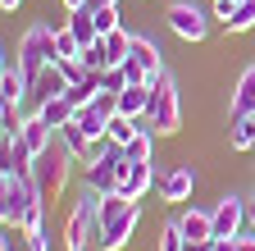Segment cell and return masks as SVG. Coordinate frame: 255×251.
I'll use <instances>...</instances> for the list:
<instances>
[{
    "instance_id": "6da1fadb",
    "label": "cell",
    "mask_w": 255,
    "mask_h": 251,
    "mask_svg": "<svg viewBox=\"0 0 255 251\" xmlns=\"http://www.w3.org/2000/svg\"><path fill=\"white\" fill-rule=\"evenodd\" d=\"M128 174H132L128 151L110 142L101 155H91V165H87V187H91L96 197H110V192H119V187L128 183Z\"/></svg>"
},
{
    "instance_id": "7a4b0ae2",
    "label": "cell",
    "mask_w": 255,
    "mask_h": 251,
    "mask_svg": "<svg viewBox=\"0 0 255 251\" xmlns=\"http://www.w3.org/2000/svg\"><path fill=\"white\" fill-rule=\"evenodd\" d=\"M69 160H73V155H69V146H50L46 155H37V165H32V187H37V197L50 206L59 192H64V183H69Z\"/></svg>"
},
{
    "instance_id": "3957f363",
    "label": "cell",
    "mask_w": 255,
    "mask_h": 251,
    "mask_svg": "<svg viewBox=\"0 0 255 251\" xmlns=\"http://www.w3.org/2000/svg\"><path fill=\"white\" fill-rule=\"evenodd\" d=\"M46 64H59V50H55V32L37 23V27H27L23 41H18V69L27 73V87L37 82V73Z\"/></svg>"
},
{
    "instance_id": "277c9868",
    "label": "cell",
    "mask_w": 255,
    "mask_h": 251,
    "mask_svg": "<svg viewBox=\"0 0 255 251\" xmlns=\"http://www.w3.org/2000/svg\"><path fill=\"white\" fill-rule=\"evenodd\" d=\"M150 87H155V91H150V110H146V119H150V128H155L159 137H169V133H178V123H182L178 82H173L169 73H159Z\"/></svg>"
},
{
    "instance_id": "5b68a950",
    "label": "cell",
    "mask_w": 255,
    "mask_h": 251,
    "mask_svg": "<svg viewBox=\"0 0 255 251\" xmlns=\"http://www.w3.org/2000/svg\"><path fill=\"white\" fill-rule=\"evenodd\" d=\"M91 238H101V197H96V192H87L73 206L69 229H64V247H69V251H87Z\"/></svg>"
},
{
    "instance_id": "8992f818",
    "label": "cell",
    "mask_w": 255,
    "mask_h": 251,
    "mask_svg": "<svg viewBox=\"0 0 255 251\" xmlns=\"http://www.w3.org/2000/svg\"><path fill=\"white\" fill-rule=\"evenodd\" d=\"M37 201V187H32V174H0V219L9 224H23L27 206Z\"/></svg>"
},
{
    "instance_id": "52a82bcc",
    "label": "cell",
    "mask_w": 255,
    "mask_h": 251,
    "mask_svg": "<svg viewBox=\"0 0 255 251\" xmlns=\"http://www.w3.org/2000/svg\"><path fill=\"white\" fill-rule=\"evenodd\" d=\"M169 27H173L182 41H201V37L210 32V18L191 5V0H178V5L169 9Z\"/></svg>"
},
{
    "instance_id": "ba28073f",
    "label": "cell",
    "mask_w": 255,
    "mask_h": 251,
    "mask_svg": "<svg viewBox=\"0 0 255 251\" xmlns=\"http://www.w3.org/2000/svg\"><path fill=\"white\" fill-rule=\"evenodd\" d=\"M64 91H69V73H64V64H46L37 73V82H32L27 101H32V110H37L41 101H55V96H64Z\"/></svg>"
},
{
    "instance_id": "9c48e42d",
    "label": "cell",
    "mask_w": 255,
    "mask_h": 251,
    "mask_svg": "<svg viewBox=\"0 0 255 251\" xmlns=\"http://www.w3.org/2000/svg\"><path fill=\"white\" fill-rule=\"evenodd\" d=\"M242 229H246V201L223 197L214 206V238H242Z\"/></svg>"
},
{
    "instance_id": "30bf717a",
    "label": "cell",
    "mask_w": 255,
    "mask_h": 251,
    "mask_svg": "<svg viewBox=\"0 0 255 251\" xmlns=\"http://www.w3.org/2000/svg\"><path fill=\"white\" fill-rule=\"evenodd\" d=\"M137 219H141V210H137V201H128V210L114 219V224H105L101 229V251H119V247H128V238H132V229H137Z\"/></svg>"
},
{
    "instance_id": "8fae6325",
    "label": "cell",
    "mask_w": 255,
    "mask_h": 251,
    "mask_svg": "<svg viewBox=\"0 0 255 251\" xmlns=\"http://www.w3.org/2000/svg\"><path fill=\"white\" fill-rule=\"evenodd\" d=\"M191 187H196V174H191L187 165H178V169H169L164 178H159V197L164 201H187Z\"/></svg>"
},
{
    "instance_id": "7c38bea8",
    "label": "cell",
    "mask_w": 255,
    "mask_h": 251,
    "mask_svg": "<svg viewBox=\"0 0 255 251\" xmlns=\"http://www.w3.org/2000/svg\"><path fill=\"white\" fill-rule=\"evenodd\" d=\"M32 165H37L32 146L23 137H5V165H0V174H32Z\"/></svg>"
},
{
    "instance_id": "4fadbf2b",
    "label": "cell",
    "mask_w": 255,
    "mask_h": 251,
    "mask_svg": "<svg viewBox=\"0 0 255 251\" xmlns=\"http://www.w3.org/2000/svg\"><path fill=\"white\" fill-rule=\"evenodd\" d=\"M150 82H128V91L119 96V114H128V119H146V110H150Z\"/></svg>"
},
{
    "instance_id": "5bb4252c",
    "label": "cell",
    "mask_w": 255,
    "mask_h": 251,
    "mask_svg": "<svg viewBox=\"0 0 255 251\" xmlns=\"http://www.w3.org/2000/svg\"><path fill=\"white\" fill-rule=\"evenodd\" d=\"M32 114H41L46 128H55V133H59V128H69V123H73V114H78V110L69 105V96H55V101H41Z\"/></svg>"
},
{
    "instance_id": "9a60e30c",
    "label": "cell",
    "mask_w": 255,
    "mask_h": 251,
    "mask_svg": "<svg viewBox=\"0 0 255 251\" xmlns=\"http://www.w3.org/2000/svg\"><path fill=\"white\" fill-rule=\"evenodd\" d=\"M69 32L82 41V50L101 41V27H96V14H91L87 5H82V9H69Z\"/></svg>"
},
{
    "instance_id": "2e32d148",
    "label": "cell",
    "mask_w": 255,
    "mask_h": 251,
    "mask_svg": "<svg viewBox=\"0 0 255 251\" xmlns=\"http://www.w3.org/2000/svg\"><path fill=\"white\" fill-rule=\"evenodd\" d=\"M128 59H137V64L150 73V82H155L159 73H164V59H159V46H155L150 37H132V55H128Z\"/></svg>"
},
{
    "instance_id": "e0dca14e",
    "label": "cell",
    "mask_w": 255,
    "mask_h": 251,
    "mask_svg": "<svg viewBox=\"0 0 255 251\" xmlns=\"http://www.w3.org/2000/svg\"><path fill=\"white\" fill-rule=\"evenodd\" d=\"M178 224H182L187 242H214V215H205V210H187Z\"/></svg>"
},
{
    "instance_id": "ac0fdd59",
    "label": "cell",
    "mask_w": 255,
    "mask_h": 251,
    "mask_svg": "<svg viewBox=\"0 0 255 251\" xmlns=\"http://www.w3.org/2000/svg\"><path fill=\"white\" fill-rule=\"evenodd\" d=\"M50 133H55V128H46L41 114H27V123H23V133H18V137L32 146V155H46V151L55 146V142H50Z\"/></svg>"
},
{
    "instance_id": "d6986e66",
    "label": "cell",
    "mask_w": 255,
    "mask_h": 251,
    "mask_svg": "<svg viewBox=\"0 0 255 251\" xmlns=\"http://www.w3.org/2000/svg\"><path fill=\"white\" fill-rule=\"evenodd\" d=\"M150 187H155V169H150V165H132V174H128V183L119 187V192H123L128 201H141Z\"/></svg>"
},
{
    "instance_id": "ffe728a7",
    "label": "cell",
    "mask_w": 255,
    "mask_h": 251,
    "mask_svg": "<svg viewBox=\"0 0 255 251\" xmlns=\"http://www.w3.org/2000/svg\"><path fill=\"white\" fill-rule=\"evenodd\" d=\"M255 110V64L242 73V82H237V91H233V119H242V114H251Z\"/></svg>"
},
{
    "instance_id": "44dd1931",
    "label": "cell",
    "mask_w": 255,
    "mask_h": 251,
    "mask_svg": "<svg viewBox=\"0 0 255 251\" xmlns=\"http://www.w3.org/2000/svg\"><path fill=\"white\" fill-rule=\"evenodd\" d=\"M233 151H255V114H242L233 119Z\"/></svg>"
},
{
    "instance_id": "7402d4cb",
    "label": "cell",
    "mask_w": 255,
    "mask_h": 251,
    "mask_svg": "<svg viewBox=\"0 0 255 251\" xmlns=\"http://www.w3.org/2000/svg\"><path fill=\"white\" fill-rule=\"evenodd\" d=\"M55 50H59V64H69V59H82V41L69 32V27H59V32H55Z\"/></svg>"
},
{
    "instance_id": "603a6c76",
    "label": "cell",
    "mask_w": 255,
    "mask_h": 251,
    "mask_svg": "<svg viewBox=\"0 0 255 251\" xmlns=\"http://www.w3.org/2000/svg\"><path fill=\"white\" fill-rule=\"evenodd\" d=\"M132 137H137V119L114 114V119H110V142H114V146H128Z\"/></svg>"
},
{
    "instance_id": "cb8c5ba5",
    "label": "cell",
    "mask_w": 255,
    "mask_h": 251,
    "mask_svg": "<svg viewBox=\"0 0 255 251\" xmlns=\"http://www.w3.org/2000/svg\"><path fill=\"white\" fill-rule=\"evenodd\" d=\"M23 123H27V114H23L18 105L5 101V110H0V133H5V137H18V133H23Z\"/></svg>"
},
{
    "instance_id": "d4e9b609",
    "label": "cell",
    "mask_w": 255,
    "mask_h": 251,
    "mask_svg": "<svg viewBox=\"0 0 255 251\" xmlns=\"http://www.w3.org/2000/svg\"><path fill=\"white\" fill-rule=\"evenodd\" d=\"M59 142L69 146V155H73V160H87V151H91V142L73 128V123H69V128H59Z\"/></svg>"
},
{
    "instance_id": "484cf974",
    "label": "cell",
    "mask_w": 255,
    "mask_h": 251,
    "mask_svg": "<svg viewBox=\"0 0 255 251\" xmlns=\"http://www.w3.org/2000/svg\"><path fill=\"white\" fill-rule=\"evenodd\" d=\"M228 32H246V27H255V0H242V5L233 9V18L223 23Z\"/></svg>"
},
{
    "instance_id": "4316f807",
    "label": "cell",
    "mask_w": 255,
    "mask_h": 251,
    "mask_svg": "<svg viewBox=\"0 0 255 251\" xmlns=\"http://www.w3.org/2000/svg\"><path fill=\"white\" fill-rule=\"evenodd\" d=\"M159 251H187V233H182V224H178V219L159 229Z\"/></svg>"
},
{
    "instance_id": "83f0119b",
    "label": "cell",
    "mask_w": 255,
    "mask_h": 251,
    "mask_svg": "<svg viewBox=\"0 0 255 251\" xmlns=\"http://www.w3.org/2000/svg\"><path fill=\"white\" fill-rule=\"evenodd\" d=\"M123 151H128V160H132V165H150V155H155V146H150V137H146V133H137Z\"/></svg>"
},
{
    "instance_id": "f1b7e54d",
    "label": "cell",
    "mask_w": 255,
    "mask_h": 251,
    "mask_svg": "<svg viewBox=\"0 0 255 251\" xmlns=\"http://www.w3.org/2000/svg\"><path fill=\"white\" fill-rule=\"evenodd\" d=\"M82 64H87V73H105V69H110V55H105V41L87 46V50H82Z\"/></svg>"
},
{
    "instance_id": "f546056e",
    "label": "cell",
    "mask_w": 255,
    "mask_h": 251,
    "mask_svg": "<svg viewBox=\"0 0 255 251\" xmlns=\"http://www.w3.org/2000/svg\"><path fill=\"white\" fill-rule=\"evenodd\" d=\"M101 91H105V96H123V91H128V73L123 69H105L101 73Z\"/></svg>"
},
{
    "instance_id": "4dcf8cb0",
    "label": "cell",
    "mask_w": 255,
    "mask_h": 251,
    "mask_svg": "<svg viewBox=\"0 0 255 251\" xmlns=\"http://www.w3.org/2000/svg\"><path fill=\"white\" fill-rule=\"evenodd\" d=\"M96 14V27H101V37L105 32H114V27H119V5H105V9H91Z\"/></svg>"
},
{
    "instance_id": "1f68e13d",
    "label": "cell",
    "mask_w": 255,
    "mask_h": 251,
    "mask_svg": "<svg viewBox=\"0 0 255 251\" xmlns=\"http://www.w3.org/2000/svg\"><path fill=\"white\" fill-rule=\"evenodd\" d=\"M119 69L128 73V82H150V73H146V69L137 64V59H123V64H119Z\"/></svg>"
},
{
    "instance_id": "d6a6232c",
    "label": "cell",
    "mask_w": 255,
    "mask_h": 251,
    "mask_svg": "<svg viewBox=\"0 0 255 251\" xmlns=\"http://www.w3.org/2000/svg\"><path fill=\"white\" fill-rule=\"evenodd\" d=\"M237 5H242V0H214V18H219V23H228Z\"/></svg>"
},
{
    "instance_id": "836d02e7",
    "label": "cell",
    "mask_w": 255,
    "mask_h": 251,
    "mask_svg": "<svg viewBox=\"0 0 255 251\" xmlns=\"http://www.w3.org/2000/svg\"><path fill=\"white\" fill-rule=\"evenodd\" d=\"M214 251H242V238H214Z\"/></svg>"
},
{
    "instance_id": "e575fe53",
    "label": "cell",
    "mask_w": 255,
    "mask_h": 251,
    "mask_svg": "<svg viewBox=\"0 0 255 251\" xmlns=\"http://www.w3.org/2000/svg\"><path fill=\"white\" fill-rule=\"evenodd\" d=\"M187 251H214V242H187Z\"/></svg>"
},
{
    "instance_id": "d590c367",
    "label": "cell",
    "mask_w": 255,
    "mask_h": 251,
    "mask_svg": "<svg viewBox=\"0 0 255 251\" xmlns=\"http://www.w3.org/2000/svg\"><path fill=\"white\" fill-rule=\"evenodd\" d=\"M246 229H251V233H255V201H251V206H246Z\"/></svg>"
},
{
    "instance_id": "8d00e7d4",
    "label": "cell",
    "mask_w": 255,
    "mask_h": 251,
    "mask_svg": "<svg viewBox=\"0 0 255 251\" xmlns=\"http://www.w3.org/2000/svg\"><path fill=\"white\" fill-rule=\"evenodd\" d=\"M105 5H119V0H87V9H105Z\"/></svg>"
},
{
    "instance_id": "74e56055",
    "label": "cell",
    "mask_w": 255,
    "mask_h": 251,
    "mask_svg": "<svg viewBox=\"0 0 255 251\" xmlns=\"http://www.w3.org/2000/svg\"><path fill=\"white\" fill-rule=\"evenodd\" d=\"M242 251H255V233H246V238H242Z\"/></svg>"
},
{
    "instance_id": "f35d334b",
    "label": "cell",
    "mask_w": 255,
    "mask_h": 251,
    "mask_svg": "<svg viewBox=\"0 0 255 251\" xmlns=\"http://www.w3.org/2000/svg\"><path fill=\"white\" fill-rule=\"evenodd\" d=\"M18 5H23V0H0V9H5V14H9V9H18Z\"/></svg>"
},
{
    "instance_id": "ab89813d",
    "label": "cell",
    "mask_w": 255,
    "mask_h": 251,
    "mask_svg": "<svg viewBox=\"0 0 255 251\" xmlns=\"http://www.w3.org/2000/svg\"><path fill=\"white\" fill-rule=\"evenodd\" d=\"M64 5H69V9H82V5H87V0H64Z\"/></svg>"
},
{
    "instance_id": "60d3db41",
    "label": "cell",
    "mask_w": 255,
    "mask_h": 251,
    "mask_svg": "<svg viewBox=\"0 0 255 251\" xmlns=\"http://www.w3.org/2000/svg\"><path fill=\"white\" fill-rule=\"evenodd\" d=\"M251 114H255V110H251Z\"/></svg>"
}]
</instances>
